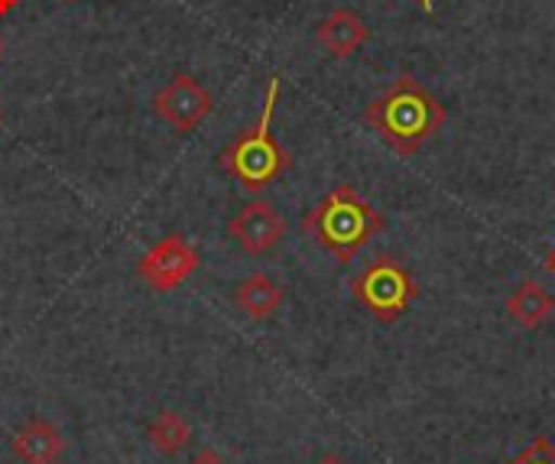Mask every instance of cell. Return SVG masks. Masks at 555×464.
<instances>
[{
	"label": "cell",
	"mask_w": 555,
	"mask_h": 464,
	"mask_svg": "<svg viewBox=\"0 0 555 464\" xmlns=\"http://www.w3.org/2000/svg\"><path fill=\"white\" fill-rule=\"evenodd\" d=\"M446 120H449L446 104L436 94H429L416 81V75H400L364 111V124L400 156H416L423 143L442 130Z\"/></svg>",
	"instance_id": "cell-1"
},
{
	"label": "cell",
	"mask_w": 555,
	"mask_h": 464,
	"mask_svg": "<svg viewBox=\"0 0 555 464\" xmlns=\"http://www.w3.org/2000/svg\"><path fill=\"white\" fill-rule=\"evenodd\" d=\"M384 228L387 218L354 185L332 189L302 215V234L328 250L338 263H351Z\"/></svg>",
	"instance_id": "cell-2"
},
{
	"label": "cell",
	"mask_w": 555,
	"mask_h": 464,
	"mask_svg": "<svg viewBox=\"0 0 555 464\" xmlns=\"http://www.w3.org/2000/svg\"><path fill=\"white\" fill-rule=\"evenodd\" d=\"M280 101V75H270L267 81V94H263V111L257 117L254 127L241 130L218 156L221 169L241 182L247 192H263L267 185H273L283 172H289L293 166V153L286 146L276 143L273 137V111Z\"/></svg>",
	"instance_id": "cell-3"
},
{
	"label": "cell",
	"mask_w": 555,
	"mask_h": 464,
	"mask_svg": "<svg viewBox=\"0 0 555 464\" xmlns=\"http://www.w3.org/2000/svg\"><path fill=\"white\" fill-rule=\"evenodd\" d=\"M351 296L380 322V325H393L400 322L410 306L420 299V283L416 276L406 270V263H400L397 257L384 254L377 257L364 273H358L351 280Z\"/></svg>",
	"instance_id": "cell-4"
},
{
	"label": "cell",
	"mask_w": 555,
	"mask_h": 464,
	"mask_svg": "<svg viewBox=\"0 0 555 464\" xmlns=\"http://www.w3.org/2000/svg\"><path fill=\"white\" fill-rule=\"evenodd\" d=\"M211 94L189 72H179L153 94V114L166 120L176 133H192L211 114Z\"/></svg>",
	"instance_id": "cell-5"
},
{
	"label": "cell",
	"mask_w": 555,
	"mask_h": 464,
	"mask_svg": "<svg viewBox=\"0 0 555 464\" xmlns=\"http://www.w3.org/2000/svg\"><path fill=\"white\" fill-rule=\"evenodd\" d=\"M198 263H202L198 250L182 234H166L156 247L143 254L137 273L153 293H172L198 270Z\"/></svg>",
	"instance_id": "cell-6"
},
{
	"label": "cell",
	"mask_w": 555,
	"mask_h": 464,
	"mask_svg": "<svg viewBox=\"0 0 555 464\" xmlns=\"http://www.w3.org/2000/svg\"><path fill=\"white\" fill-rule=\"evenodd\" d=\"M228 234L241 244L244 254L263 257V254L276 250L280 241L286 237V221L267 198H257V202H247L228 221Z\"/></svg>",
	"instance_id": "cell-7"
},
{
	"label": "cell",
	"mask_w": 555,
	"mask_h": 464,
	"mask_svg": "<svg viewBox=\"0 0 555 464\" xmlns=\"http://www.w3.org/2000/svg\"><path fill=\"white\" fill-rule=\"evenodd\" d=\"M10 449L20 464H59L65 455V436L49 420L33 416L16 429Z\"/></svg>",
	"instance_id": "cell-8"
},
{
	"label": "cell",
	"mask_w": 555,
	"mask_h": 464,
	"mask_svg": "<svg viewBox=\"0 0 555 464\" xmlns=\"http://www.w3.org/2000/svg\"><path fill=\"white\" fill-rule=\"evenodd\" d=\"M315 39L322 42V49L335 59H348L354 55L367 39H371V26L361 20V13L338 7L332 10L319 26H315Z\"/></svg>",
	"instance_id": "cell-9"
},
{
	"label": "cell",
	"mask_w": 555,
	"mask_h": 464,
	"mask_svg": "<svg viewBox=\"0 0 555 464\" xmlns=\"http://www.w3.org/2000/svg\"><path fill=\"white\" fill-rule=\"evenodd\" d=\"M234 302L250 322H270L283 306V286L267 273H254L241 280V286L234 289Z\"/></svg>",
	"instance_id": "cell-10"
},
{
	"label": "cell",
	"mask_w": 555,
	"mask_h": 464,
	"mask_svg": "<svg viewBox=\"0 0 555 464\" xmlns=\"http://www.w3.org/2000/svg\"><path fill=\"white\" fill-rule=\"evenodd\" d=\"M507 312H511V319H514L517 325H524V328H540V325L555 312V296L546 286L527 280V283H520V286L511 293Z\"/></svg>",
	"instance_id": "cell-11"
},
{
	"label": "cell",
	"mask_w": 555,
	"mask_h": 464,
	"mask_svg": "<svg viewBox=\"0 0 555 464\" xmlns=\"http://www.w3.org/2000/svg\"><path fill=\"white\" fill-rule=\"evenodd\" d=\"M146 439H150V446H153L159 455L172 459V455H179V452L192 442V423H189L185 416L172 413V410H163V413L150 423Z\"/></svg>",
	"instance_id": "cell-12"
},
{
	"label": "cell",
	"mask_w": 555,
	"mask_h": 464,
	"mask_svg": "<svg viewBox=\"0 0 555 464\" xmlns=\"http://www.w3.org/2000/svg\"><path fill=\"white\" fill-rule=\"evenodd\" d=\"M507 464H555V446L546 436H537L514 462Z\"/></svg>",
	"instance_id": "cell-13"
},
{
	"label": "cell",
	"mask_w": 555,
	"mask_h": 464,
	"mask_svg": "<svg viewBox=\"0 0 555 464\" xmlns=\"http://www.w3.org/2000/svg\"><path fill=\"white\" fill-rule=\"evenodd\" d=\"M185 464H228V462H224L215 449H198V452H195V455H192Z\"/></svg>",
	"instance_id": "cell-14"
},
{
	"label": "cell",
	"mask_w": 555,
	"mask_h": 464,
	"mask_svg": "<svg viewBox=\"0 0 555 464\" xmlns=\"http://www.w3.org/2000/svg\"><path fill=\"white\" fill-rule=\"evenodd\" d=\"M16 7H20V0H0V20H3V16H10Z\"/></svg>",
	"instance_id": "cell-15"
},
{
	"label": "cell",
	"mask_w": 555,
	"mask_h": 464,
	"mask_svg": "<svg viewBox=\"0 0 555 464\" xmlns=\"http://www.w3.org/2000/svg\"><path fill=\"white\" fill-rule=\"evenodd\" d=\"M315 464H348V462H345L341 455H322Z\"/></svg>",
	"instance_id": "cell-16"
},
{
	"label": "cell",
	"mask_w": 555,
	"mask_h": 464,
	"mask_svg": "<svg viewBox=\"0 0 555 464\" xmlns=\"http://www.w3.org/2000/svg\"><path fill=\"white\" fill-rule=\"evenodd\" d=\"M416 3H420V7H423L426 13H433V10H436V3H433V0H416Z\"/></svg>",
	"instance_id": "cell-17"
},
{
	"label": "cell",
	"mask_w": 555,
	"mask_h": 464,
	"mask_svg": "<svg viewBox=\"0 0 555 464\" xmlns=\"http://www.w3.org/2000/svg\"><path fill=\"white\" fill-rule=\"evenodd\" d=\"M546 270H550V273H553V276H555V250H553V254H550V260H546Z\"/></svg>",
	"instance_id": "cell-18"
},
{
	"label": "cell",
	"mask_w": 555,
	"mask_h": 464,
	"mask_svg": "<svg viewBox=\"0 0 555 464\" xmlns=\"http://www.w3.org/2000/svg\"><path fill=\"white\" fill-rule=\"evenodd\" d=\"M0 59H3V39H0Z\"/></svg>",
	"instance_id": "cell-19"
},
{
	"label": "cell",
	"mask_w": 555,
	"mask_h": 464,
	"mask_svg": "<svg viewBox=\"0 0 555 464\" xmlns=\"http://www.w3.org/2000/svg\"><path fill=\"white\" fill-rule=\"evenodd\" d=\"M65 3H75V0H65Z\"/></svg>",
	"instance_id": "cell-20"
}]
</instances>
